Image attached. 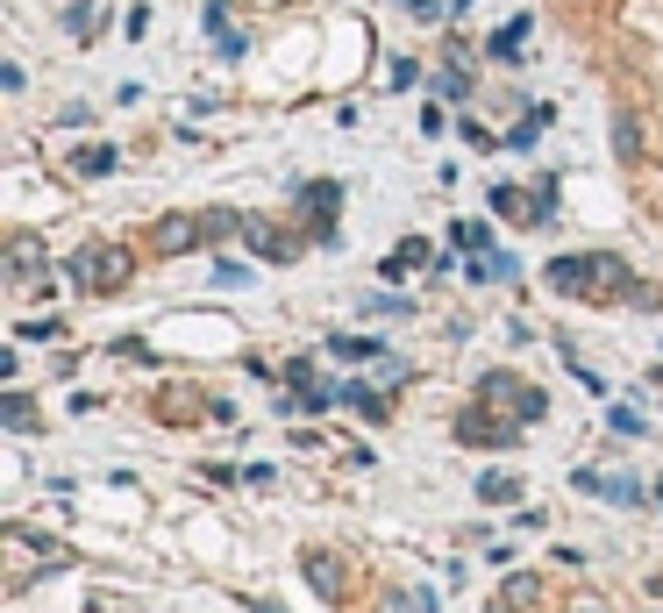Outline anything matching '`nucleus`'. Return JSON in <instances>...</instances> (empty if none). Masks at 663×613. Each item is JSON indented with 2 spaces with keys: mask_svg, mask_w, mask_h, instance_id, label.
<instances>
[{
  "mask_svg": "<svg viewBox=\"0 0 663 613\" xmlns=\"http://www.w3.org/2000/svg\"><path fill=\"white\" fill-rule=\"evenodd\" d=\"M542 286L570 293V300H593V307H613V300H628V293H642L635 272H628V258H613V250H570V258H556L550 272H542Z\"/></svg>",
  "mask_w": 663,
  "mask_h": 613,
  "instance_id": "1",
  "label": "nucleus"
},
{
  "mask_svg": "<svg viewBox=\"0 0 663 613\" xmlns=\"http://www.w3.org/2000/svg\"><path fill=\"white\" fill-rule=\"evenodd\" d=\"M72 286H86V293H122L129 286V258L122 250H108V243H86V250H72Z\"/></svg>",
  "mask_w": 663,
  "mask_h": 613,
  "instance_id": "2",
  "label": "nucleus"
},
{
  "mask_svg": "<svg viewBox=\"0 0 663 613\" xmlns=\"http://www.w3.org/2000/svg\"><path fill=\"white\" fill-rule=\"evenodd\" d=\"M478 399H486V407L521 414V422H542V414H550V399H542L535 385H521L514 371H486V379H478Z\"/></svg>",
  "mask_w": 663,
  "mask_h": 613,
  "instance_id": "3",
  "label": "nucleus"
},
{
  "mask_svg": "<svg viewBox=\"0 0 663 613\" xmlns=\"http://www.w3.org/2000/svg\"><path fill=\"white\" fill-rule=\"evenodd\" d=\"M457 442L464 450H507V442H514V422H500V414L478 399V407L457 414Z\"/></svg>",
  "mask_w": 663,
  "mask_h": 613,
  "instance_id": "4",
  "label": "nucleus"
},
{
  "mask_svg": "<svg viewBox=\"0 0 663 613\" xmlns=\"http://www.w3.org/2000/svg\"><path fill=\"white\" fill-rule=\"evenodd\" d=\"M336 207H343L336 178H307V186H300V215L314 221V243H336Z\"/></svg>",
  "mask_w": 663,
  "mask_h": 613,
  "instance_id": "5",
  "label": "nucleus"
},
{
  "mask_svg": "<svg viewBox=\"0 0 663 613\" xmlns=\"http://www.w3.org/2000/svg\"><path fill=\"white\" fill-rule=\"evenodd\" d=\"M243 243L258 250L264 264H293V258H300V243L279 229V221H264V215H243Z\"/></svg>",
  "mask_w": 663,
  "mask_h": 613,
  "instance_id": "6",
  "label": "nucleus"
},
{
  "mask_svg": "<svg viewBox=\"0 0 663 613\" xmlns=\"http://www.w3.org/2000/svg\"><path fill=\"white\" fill-rule=\"evenodd\" d=\"M570 485L593 492V500H613V506H642V500H650L635 478H613V471H570Z\"/></svg>",
  "mask_w": 663,
  "mask_h": 613,
  "instance_id": "7",
  "label": "nucleus"
},
{
  "mask_svg": "<svg viewBox=\"0 0 663 613\" xmlns=\"http://www.w3.org/2000/svg\"><path fill=\"white\" fill-rule=\"evenodd\" d=\"M207 243V221H193V215H164L157 221V250L164 258H186V250H200Z\"/></svg>",
  "mask_w": 663,
  "mask_h": 613,
  "instance_id": "8",
  "label": "nucleus"
},
{
  "mask_svg": "<svg viewBox=\"0 0 663 613\" xmlns=\"http://www.w3.org/2000/svg\"><path fill=\"white\" fill-rule=\"evenodd\" d=\"M300 571H307V585L322 592V600H343V563L328 557V549H307V557H300Z\"/></svg>",
  "mask_w": 663,
  "mask_h": 613,
  "instance_id": "9",
  "label": "nucleus"
},
{
  "mask_svg": "<svg viewBox=\"0 0 663 613\" xmlns=\"http://www.w3.org/2000/svg\"><path fill=\"white\" fill-rule=\"evenodd\" d=\"M8 278H14V286H36V278H43V243H36V236H14V243H8Z\"/></svg>",
  "mask_w": 663,
  "mask_h": 613,
  "instance_id": "10",
  "label": "nucleus"
},
{
  "mask_svg": "<svg viewBox=\"0 0 663 613\" xmlns=\"http://www.w3.org/2000/svg\"><path fill=\"white\" fill-rule=\"evenodd\" d=\"M207 36H215L221 57H243V29L229 22V0H207Z\"/></svg>",
  "mask_w": 663,
  "mask_h": 613,
  "instance_id": "11",
  "label": "nucleus"
},
{
  "mask_svg": "<svg viewBox=\"0 0 663 613\" xmlns=\"http://www.w3.org/2000/svg\"><path fill=\"white\" fill-rule=\"evenodd\" d=\"M529 29H535V14H507V22L486 36V51L492 57H521V36H529Z\"/></svg>",
  "mask_w": 663,
  "mask_h": 613,
  "instance_id": "12",
  "label": "nucleus"
},
{
  "mask_svg": "<svg viewBox=\"0 0 663 613\" xmlns=\"http://www.w3.org/2000/svg\"><path fill=\"white\" fill-rule=\"evenodd\" d=\"M328 350H336L343 364H385V350L371 336H328Z\"/></svg>",
  "mask_w": 663,
  "mask_h": 613,
  "instance_id": "13",
  "label": "nucleus"
},
{
  "mask_svg": "<svg viewBox=\"0 0 663 613\" xmlns=\"http://www.w3.org/2000/svg\"><path fill=\"white\" fill-rule=\"evenodd\" d=\"M492 215H507V221H529V229H535V193H514V186H492Z\"/></svg>",
  "mask_w": 663,
  "mask_h": 613,
  "instance_id": "14",
  "label": "nucleus"
},
{
  "mask_svg": "<svg viewBox=\"0 0 663 613\" xmlns=\"http://www.w3.org/2000/svg\"><path fill=\"white\" fill-rule=\"evenodd\" d=\"M94 29H100V0H72V8H65V36L86 43Z\"/></svg>",
  "mask_w": 663,
  "mask_h": 613,
  "instance_id": "15",
  "label": "nucleus"
},
{
  "mask_svg": "<svg viewBox=\"0 0 663 613\" xmlns=\"http://www.w3.org/2000/svg\"><path fill=\"white\" fill-rule=\"evenodd\" d=\"M72 172H79V178H108L115 172V143H86V151L72 157Z\"/></svg>",
  "mask_w": 663,
  "mask_h": 613,
  "instance_id": "16",
  "label": "nucleus"
},
{
  "mask_svg": "<svg viewBox=\"0 0 663 613\" xmlns=\"http://www.w3.org/2000/svg\"><path fill=\"white\" fill-rule=\"evenodd\" d=\"M421 264H428V243H421V236H406V243L393 250V258H385V278H400V272H421Z\"/></svg>",
  "mask_w": 663,
  "mask_h": 613,
  "instance_id": "17",
  "label": "nucleus"
},
{
  "mask_svg": "<svg viewBox=\"0 0 663 613\" xmlns=\"http://www.w3.org/2000/svg\"><path fill=\"white\" fill-rule=\"evenodd\" d=\"M343 407H357V414H371V422H385V399L371 393V385H357V379H343Z\"/></svg>",
  "mask_w": 663,
  "mask_h": 613,
  "instance_id": "18",
  "label": "nucleus"
},
{
  "mask_svg": "<svg viewBox=\"0 0 663 613\" xmlns=\"http://www.w3.org/2000/svg\"><path fill=\"white\" fill-rule=\"evenodd\" d=\"M0 422H8L14 436H29V428H36V407H29V393H8V399H0Z\"/></svg>",
  "mask_w": 663,
  "mask_h": 613,
  "instance_id": "19",
  "label": "nucleus"
},
{
  "mask_svg": "<svg viewBox=\"0 0 663 613\" xmlns=\"http://www.w3.org/2000/svg\"><path fill=\"white\" fill-rule=\"evenodd\" d=\"M613 151H621V157H642V122H635V114H613Z\"/></svg>",
  "mask_w": 663,
  "mask_h": 613,
  "instance_id": "20",
  "label": "nucleus"
},
{
  "mask_svg": "<svg viewBox=\"0 0 663 613\" xmlns=\"http://www.w3.org/2000/svg\"><path fill=\"white\" fill-rule=\"evenodd\" d=\"M514 492H521V478H507V471H486V478H478V500H486V506H507Z\"/></svg>",
  "mask_w": 663,
  "mask_h": 613,
  "instance_id": "21",
  "label": "nucleus"
},
{
  "mask_svg": "<svg viewBox=\"0 0 663 613\" xmlns=\"http://www.w3.org/2000/svg\"><path fill=\"white\" fill-rule=\"evenodd\" d=\"M542 122H550V108H529V114H521V129L507 136V151H529V143L542 136Z\"/></svg>",
  "mask_w": 663,
  "mask_h": 613,
  "instance_id": "22",
  "label": "nucleus"
},
{
  "mask_svg": "<svg viewBox=\"0 0 663 613\" xmlns=\"http://www.w3.org/2000/svg\"><path fill=\"white\" fill-rule=\"evenodd\" d=\"M607 428H613V436H621V442H635V436H642V428H650V422H642L635 407H607Z\"/></svg>",
  "mask_w": 663,
  "mask_h": 613,
  "instance_id": "23",
  "label": "nucleus"
},
{
  "mask_svg": "<svg viewBox=\"0 0 663 613\" xmlns=\"http://www.w3.org/2000/svg\"><path fill=\"white\" fill-rule=\"evenodd\" d=\"M457 250H471V258H486V250H492L486 221H457Z\"/></svg>",
  "mask_w": 663,
  "mask_h": 613,
  "instance_id": "24",
  "label": "nucleus"
},
{
  "mask_svg": "<svg viewBox=\"0 0 663 613\" xmlns=\"http://www.w3.org/2000/svg\"><path fill=\"white\" fill-rule=\"evenodd\" d=\"M385 613H435V592H393V600H385Z\"/></svg>",
  "mask_w": 663,
  "mask_h": 613,
  "instance_id": "25",
  "label": "nucleus"
},
{
  "mask_svg": "<svg viewBox=\"0 0 663 613\" xmlns=\"http://www.w3.org/2000/svg\"><path fill=\"white\" fill-rule=\"evenodd\" d=\"M435 94H443V100H471V79H464V65H449L443 79H435Z\"/></svg>",
  "mask_w": 663,
  "mask_h": 613,
  "instance_id": "26",
  "label": "nucleus"
},
{
  "mask_svg": "<svg viewBox=\"0 0 663 613\" xmlns=\"http://www.w3.org/2000/svg\"><path fill=\"white\" fill-rule=\"evenodd\" d=\"M550 221H556V178H542L535 186V229H550Z\"/></svg>",
  "mask_w": 663,
  "mask_h": 613,
  "instance_id": "27",
  "label": "nucleus"
},
{
  "mask_svg": "<svg viewBox=\"0 0 663 613\" xmlns=\"http://www.w3.org/2000/svg\"><path fill=\"white\" fill-rule=\"evenodd\" d=\"M215 286H250V272H243V264H229V258H221V264H215Z\"/></svg>",
  "mask_w": 663,
  "mask_h": 613,
  "instance_id": "28",
  "label": "nucleus"
},
{
  "mask_svg": "<svg viewBox=\"0 0 663 613\" xmlns=\"http://www.w3.org/2000/svg\"><path fill=\"white\" fill-rule=\"evenodd\" d=\"M570 613H607V600H599V592H578V600H570Z\"/></svg>",
  "mask_w": 663,
  "mask_h": 613,
  "instance_id": "29",
  "label": "nucleus"
},
{
  "mask_svg": "<svg viewBox=\"0 0 663 613\" xmlns=\"http://www.w3.org/2000/svg\"><path fill=\"white\" fill-rule=\"evenodd\" d=\"M406 8H414V14H421V22H428V14H435V8H443V0H406Z\"/></svg>",
  "mask_w": 663,
  "mask_h": 613,
  "instance_id": "30",
  "label": "nucleus"
},
{
  "mask_svg": "<svg viewBox=\"0 0 663 613\" xmlns=\"http://www.w3.org/2000/svg\"><path fill=\"white\" fill-rule=\"evenodd\" d=\"M464 8H471V0H449V14H464Z\"/></svg>",
  "mask_w": 663,
  "mask_h": 613,
  "instance_id": "31",
  "label": "nucleus"
},
{
  "mask_svg": "<svg viewBox=\"0 0 663 613\" xmlns=\"http://www.w3.org/2000/svg\"><path fill=\"white\" fill-rule=\"evenodd\" d=\"M656 500H663V485H656Z\"/></svg>",
  "mask_w": 663,
  "mask_h": 613,
  "instance_id": "32",
  "label": "nucleus"
},
{
  "mask_svg": "<svg viewBox=\"0 0 663 613\" xmlns=\"http://www.w3.org/2000/svg\"><path fill=\"white\" fill-rule=\"evenodd\" d=\"M379 613H385V606H379Z\"/></svg>",
  "mask_w": 663,
  "mask_h": 613,
  "instance_id": "33",
  "label": "nucleus"
}]
</instances>
